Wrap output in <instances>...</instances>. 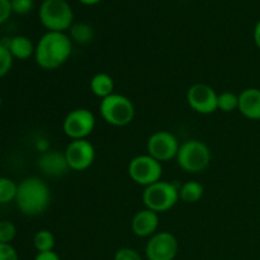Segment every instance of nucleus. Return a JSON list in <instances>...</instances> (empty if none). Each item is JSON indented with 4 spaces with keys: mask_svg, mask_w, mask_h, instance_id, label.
Masks as SVG:
<instances>
[{
    "mask_svg": "<svg viewBox=\"0 0 260 260\" xmlns=\"http://www.w3.org/2000/svg\"><path fill=\"white\" fill-rule=\"evenodd\" d=\"M73 52V41L65 32H46L38 40L35 60L43 70H55L62 66Z\"/></svg>",
    "mask_w": 260,
    "mask_h": 260,
    "instance_id": "f257e3e1",
    "label": "nucleus"
},
{
    "mask_svg": "<svg viewBox=\"0 0 260 260\" xmlns=\"http://www.w3.org/2000/svg\"><path fill=\"white\" fill-rule=\"evenodd\" d=\"M51 192L48 185L37 177H29L18 184L15 203L23 215L35 217L48 208Z\"/></svg>",
    "mask_w": 260,
    "mask_h": 260,
    "instance_id": "f03ea898",
    "label": "nucleus"
},
{
    "mask_svg": "<svg viewBox=\"0 0 260 260\" xmlns=\"http://www.w3.org/2000/svg\"><path fill=\"white\" fill-rule=\"evenodd\" d=\"M38 18L47 32H66L74 24V12L66 0H43Z\"/></svg>",
    "mask_w": 260,
    "mask_h": 260,
    "instance_id": "7ed1b4c3",
    "label": "nucleus"
},
{
    "mask_svg": "<svg viewBox=\"0 0 260 260\" xmlns=\"http://www.w3.org/2000/svg\"><path fill=\"white\" fill-rule=\"evenodd\" d=\"M211 150L200 140H188L183 142L177 155V162L182 170L192 174L203 172L211 162Z\"/></svg>",
    "mask_w": 260,
    "mask_h": 260,
    "instance_id": "20e7f679",
    "label": "nucleus"
},
{
    "mask_svg": "<svg viewBox=\"0 0 260 260\" xmlns=\"http://www.w3.org/2000/svg\"><path fill=\"white\" fill-rule=\"evenodd\" d=\"M99 111L102 118L114 127L127 126L135 118V106L132 101L118 93H113L102 99Z\"/></svg>",
    "mask_w": 260,
    "mask_h": 260,
    "instance_id": "39448f33",
    "label": "nucleus"
},
{
    "mask_svg": "<svg viewBox=\"0 0 260 260\" xmlns=\"http://www.w3.org/2000/svg\"><path fill=\"white\" fill-rule=\"evenodd\" d=\"M179 201V188L175 183L159 180L145 188L142 202L145 207L154 212H167L172 210Z\"/></svg>",
    "mask_w": 260,
    "mask_h": 260,
    "instance_id": "423d86ee",
    "label": "nucleus"
},
{
    "mask_svg": "<svg viewBox=\"0 0 260 260\" xmlns=\"http://www.w3.org/2000/svg\"><path fill=\"white\" fill-rule=\"evenodd\" d=\"M128 175L136 184L146 188L161 180L162 165L149 154L139 155L129 161Z\"/></svg>",
    "mask_w": 260,
    "mask_h": 260,
    "instance_id": "0eeeda50",
    "label": "nucleus"
},
{
    "mask_svg": "<svg viewBox=\"0 0 260 260\" xmlns=\"http://www.w3.org/2000/svg\"><path fill=\"white\" fill-rule=\"evenodd\" d=\"M95 127V116L86 108H76L69 112L62 122L63 134L73 140H85Z\"/></svg>",
    "mask_w": 260,
    "mask_h": 260,
    "instance_id": "6e6552de",
    "label": "nucleus"
},
{
    "mask_svg": "<svg viewBox=\"0 0 260 260\" xmlns=\"http://www.w3.org/2000/svg\"><path fill=\"white\" fill-rule=\"evenodd\" d=\"M180 144L177 136L169 131H156L149 137L146 144L147 154L157 161H169L175 159L179 151Z\"/></svg>",
    "mask_w": 260,
    "mask_h": 260,
    "instance_id": "1a4fd4ad",
    "label": "nucleus"
},
{
    "mask_svg": "<svg viewBox=\"0 0 260 260\" xmlns=\"http://www.w3.org/2000/svg\"><path fill=\"white\" fill-rule=\"evenodd\" d=\"M179 244L177 238L169 231L156 233L149 239L145 248L147 260H174Z\"/></svg>",
    "mask_w": 260,
    "mask_h": 260,
    "instance_id": "9d476101",
    "label": "nucleus"
},
{
    "mask_svg": "<svg viewBox=\"0 0 260 260\" xmlns=\"http://www.w3.org/2000/svg\"><path fill=\"white\" fill-rule=\"evenodd\" d=\"M65 157L70 170L83 172L95 160V149L88 140H73L65 149Z\"/></svg>",
    "mask_w": 260,
    "mask_h": 260,
    "instance_id": "9b49d317",
    "label": "nucleus"
},
{
    "mask_svg": "<svg viewBox=\"0 0 260 260\" xmlns=\"http://www.w3.org/2000/svg\"><path fill=\"white\" fill-rule=\"evenodd\" d=\"M218 94L212 86L198 83L187 91L188 106L200 114H212L217 111Z\"/></svg>",
    "mask_w": 260,
    "mask_h": 260,
    "instance_id": "f8f14e48",
    "label": "nucleus"
},
{
    "mask_svg": "<svg viewBox=\"0 0 260 260\" xmlns=\"http://www.w3.org/2000/svg\"><path fill=\"white\" fill-rule=\"evenodd\" d=\"M37 165L41 172L48 177H61L70 170L66 161L65 152L56 151V150H48L41 154Z\"/></svg>",
    "mask_w": 260,
    "mask_h": 260,
    "instance_id": "ddd939ff",
    "label": "nucleus"
},
{
    "mask_svg": "<svg viewBox=\"0 0 260 260\" xmlns=\"http://www.w3.org/2000/svg\"><path fill=\"white\" fill-rule=\"evenodd\" d=\"M159 228V213L145 208L135 213L131 221L132 233L137 238H151Z\"/></svg>",
    "mask_w": 260,
    "mask_h": 260,
    "instance_id": "4468645a",
    "label": "nucleus"
},
{
    "mask_svg": "<svg viewBox=\"0 0 260 260\" xmlns=\"http://www.w3.org/2000/svg\"><path fill=\"white\" fill-rule=\"evenodd\" d=\"M239 112L245 118L260 121V89L246 88L239 94Z\"/></svg>",
    "mask_w": 260,
    "mask_h": 260,
    "instance_id": "2eb2a0df",
    "label": "nucleus"
},
{
    "mask_svg": "<svg viewBox=\"0 0 260 260\" xmlns=\"http://www.w3.org/2000/svg\"><path fill=\"white\" fill-rule=\"evenodd\" d=\"M0 43L7 46L13 58L17 60L24 61L28 60L30 56H35L36 46L27 36H14L12 38H7V41H2Z\"/></svg>",
    "mask_w": 260,
    "mask_h": 260,
    "instance_id": "dca6fc26",
    "label": "nucleus"
},
{
    "mask_svg": "<svg viewBox=\"0 0 260 260\" xmlns=\"http://www.w3.org/2000/svg\"><path fill=\"white\" fill-rule=\"evenodd\" d=\"M90 91L98 98L104 99L114 93V80L109 74L98 73L91 78Z\"/></svg>",
    "mask_w": 260,
    "mask_h": 260,
    "instance_id": "f3484780",
    "label": "nucleus"
},
{
    "mask_svg": "<svg viewBox=\"0 0 260 260\" xmlns=\"http://www.w3.org/2000/svg\"><path fill=\"white\" fill-rule=\"evenodd\" d=\"M69 37L71 41L79 45H88L94 40V29L89 23L78 22L74 23L69 29Z\"/></svg>",
    "mask_w": 260,
    "mask_h": 260,
    "instance_id": "a211bd4d",
    "label": "nucleus"
},
{
    "mask_svg": "<svg viewBox=\"0 0 260 260\" xmlns=\"http://www.w3.org/2000/svg\"><path fill=\"white\" fill-rule=\"evenodd\" d=\"M205 188L200 182L188 180L179 187V200L185 203H196L203 197Z\"/></svg>",
    "mask_w": 260,
    "mask_h": 260,
    "instance_id": "6ab92c4d",
    "label": "nucleus"
},
{
    "mask_svg": "<svg viewBox=\"0 0 260 260\" xmlns=\"http://www.w3.org/2000/svg\"><path fill=\"white\" fill-rule=\"evenodd\" d=\"M33 245L38 253H45V251H52L55 248V236L47 229H43L36 233L33 238Z\"/></svg>",
    "mask_w": 260,
    "mask_h": 260,
    "instance_id": "aec40b11",
    "label": "nucleus"
},
{
    "mask_svg": "<svg viewBox=\"0 0 260 260\" xmlns=\"http://www.w3.org/2000/svg\"><path fill=\"white\" fill-rule=\"evenodd\" d=\"M17 190L18 184L14 180L7 177H0V205H8L15 201Z\"/></svg>",
    "mask_w": 260,
    "mask_h": 260,
    "instance_id": "412c9836",
    "label": "nucleus"
},
{
    "mask_svg": "<svg viewBox=\"0 0 260 260\" xmlns=\"http://www.w3.org/2000/svg\"><path fill=\"white\" fill-rule=\"evenodd\" d=\"M217 109L225 112V113H230V112L239 109L238 94L233 93V91H223V93L218 94Z\"/></svg>",
    "mask_w": 260,
    "mask_h": 260,
    "instance_id": "4be33fe9",
    "label": "nucleus"
},
{
    "mask_svg": "<svg viewBox=\"0 0 260 260\" xmlns=\"http://www.w3.org/2000/svg\"><path fill=\"white\" fill-rule=\"evenodd\" d=\"M17 236V228L8 220L0 221V244H10Z\"/></svg>",
    "mask_w": 260,
    "mask_h": 260,
    "instance_id": "5701e85b",
    "label": "nucleus"
},
{
    "mask_svg": "<svg viewBox=\"0 0 260 260\" xmlns=\"http://www.w3.org/2000/svg\"><path fill=\"white\" fill-rule=\"evenodd\" d=\"M13 61H14V58H13L12 53L8 50L7 46L0 43V78L5 76L12 70Z\"/></svg>",
    "mask_w": 260,
    "mask_h": 260,
    "instance_id": "b1692460",
    "label": "nucleus"
},
{
    "mask_svg": "<svg viewBox=\"0 0 260 260\" xmlns=\"http://www.w3.org/2000/svg\"><path fill=\"white\" fill-rule=\"evenodd\" d=\"M12 12L18 15H27L35 8V0H10Z\"/></svg>",
    "mask_w": 260,
    "mask_h": 260,
    "instance_id": "393cba45",
    "label": "nucleus"
},
{
    "mask_svg": "<svg viewBox=\"0 0 260 260\" xmlns=\"http://www.w3.org/2000/svg\"><path fill=\"white\" fill-rule=\"evenodd\" d=\"M0 260H19L18 251L12 244H0Z\"/></svg>",
    "mask_w": 260,
    "mask_h": 260,
    "instance_id": "a878e982",
    "label": "nucleus"
},
{
    "mask_svg": "<svg viewBox=\"0 0 260 260\" xmlns=\"http://www.w3.org/2000/svg\"><path fill=\"white\" fill-rule=\"evenodd\" d=\"M114 260H142L141 255L131 248H122L114 255Z\"/></svg>",
    "mask_w": 260,
    "mask_h": 260,
    "instance_id": "bb28decb",
    "label": "nucleus"
},
{
    "mask_svg": "<svg viewBox=\"0 0 260 260\" xmlns=\"http://www.w3.org/2000/svg\"><path fill=\"white\" fill-rule=\"evenodd\" d=\"M10 0H0V24H4L12 15Z\"/></svg>",
    "mask_w": 260,
    "mask_h": 260,
    "instance_id": "cd10ccee",
    "label": "nucleus"
},
{
    "mask_svg": "<svg viewBox=\"0 0 260 260\" xmlns=\"http://www.w3.org/2000/svg\"><path fill=\"white\" fill-rule=\"evenodd\" d=\"M35 260H61L60 256L55 251H45V253H38Z\"/></svg>",
    "mask_w": 260,
    "mask_h": 260,
    "instance_id": "c85d7f7f",
    "label": "nucleus"
},
{
    "mask_svg": "<svg viewBox=\"0 0 260 260\" xmlns=\"http://www.w3.org/2000/svg\"><path fill=\"white\" fill-rule=\"evenodd\" d=\"M253 38L254 42H255L256 47L260 50V19L256 22L255 27H254V32H253Z\"/></svg>",
    "mask_w": 260,
    "mask_h": 260,
    "instance_id": "c756f323",
    "label": "nucleus"
},
{
    "mask_svg": "<svg viewBox=\"0 0 260 260\" xmlns=\"http://www.w3.org/2000/svg\"><path fill=\"white\" fill-rule=\"evenodd\" d=\"M80 4L83 5H86V7H93V5H96L99 4V3L102 2V0H78Z\"/></svg>",
    "mask_w": 260,
    "mask_h": 260,
    "instance_id": "7c9ffc66",
    "label": "nucleus"
},
{
    "mask_svg": "<svg viewBox=\"0 0 260 260\" xmlns=\"http://www.w3.org/2000/svg\"><path fill=\"white\" fill-rule=\"evenodd\" d=\"M3 106V99H2V95H0V108H2Z\"/></svg>",
    "mask_w": 260,
    "mask_h": 260,
    "instance_id": "2f4dec72",
    "label": "nucleus"
}]
</instances>
